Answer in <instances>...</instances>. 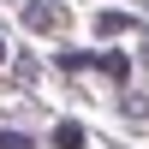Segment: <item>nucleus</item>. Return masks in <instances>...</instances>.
Returning <instances> with one entry per match:
<instances>
[{"label": "nucleus", "mask_w": 149, "mask_h": 149, "mask_svg": "<svg viewBox=\"0 0 149 149\" xmlns=\"http://www.w3.org/2000/svg\"><path fill=\"white\" fill-rule=\"evenodd\" d=\"M0 149H30V137L24 131H0Z\"/></svg>", "instance_id": "obj_4"}, {"label": "nucleus", "mask_w": 149, "mask_h": 149, "mask_svg": "<svg viewBox=\"0 0 149 149\" xmlns=\"http://www.w3.org/2000/svg\"><path fill=\"white\" fill-rule=\"evenodd\" d=\"M54 149H84V131H78V125H60V131H54Z\"/></svg>", "instance_id": "obj_3"}, {"label": "nucleus", "mask_w": 149, "mask_h": 149, "mask_svg": "<svg viewBox=\"0 0 149 149\" xmlns=\"http://www.w3.org/2000/svg\"><path fill=\"white\" fill-rule=\"evenodd\" d=\"M24 24H30V30H54V24H60V6L36 0V6H24Z\"/></svg>", "instance_id": "obj_1"}, {"label": "nucleus", "mask_w": 149, "mask_h": 149, "mask_svg": "<svg viewBox=\"0 0 149 149\" xmlns=\"http://www.w3.org/2000/svg\"><path fill=\"white\" fill-rule=\"evenodd\" d=\"M119 30H137L125 12H102V36H119Z\"/></svg>", "instance_id": "obj_2"}, {"label": "nucleus", "mask_w": 149, "mask_h": 149, "mask_svg": "<svg viewBox=\"0 0 149 149\" xmlns=\"http://www.w3.org/2000/svg\"><path fill=\"white\" fill-rule=\"evenodd\" d=\"M0 60H6V42H0Z\"/></svg>", "instance_id": "obj_5"}]
</instances>
